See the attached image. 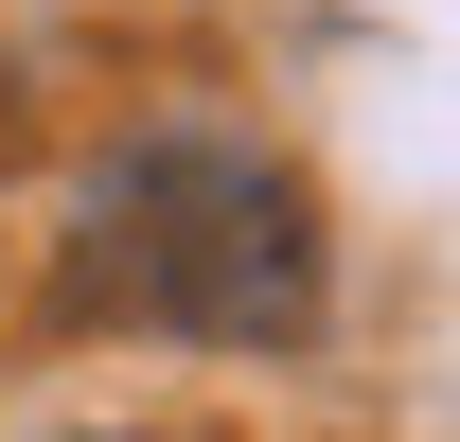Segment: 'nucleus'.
Masks as SVG:
<instances>
[{
    "instance_id": "f257e3e1",
    "label": "nucleus",
    "mask_w": 460,
    "mask_h": 442,
    "mask_svg": "<svg viewBox=\"0 0 460 442\" xmlns=\"http://www.w3.org/2000/svg\"><path fill=\"white\" fill-rule=\"evenodd\" d=\"M54 301L124 336H195V354H284L319 319V195H301L248 124L160 107L71 177L54 230Z\"/></svg>"
},
{
    "instance_id": "f03ea898",
    "label": "nucleus",
    "mask_w": 460,
    "mask_h": 442,
    "mask_svg": "<svg viewBox=\"0 0 460 442\" xmlns=\"http://www.w3.org/2000/svg\"><path fill=\"white\" fill-rule=\"evenodd\" d=\"M71 442H124V425H71Z\"/></svg>"
},
{
    "instance_id": "7ed1b4c3",
    "label": "nucleus",
    "mask_w": 460,
    "mask_h": 442,
    "mask_svg": "<svg viewBox=\"0 0 460 442\" xmlns=\"http://www.w3.org/2000/svg\"><path fill=\"white\" fill-rule=\"evenodd\" d=\"M0 89H18V54H0Z\"/></svg>"
}]
</instances>
